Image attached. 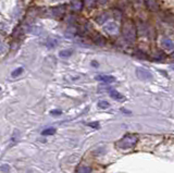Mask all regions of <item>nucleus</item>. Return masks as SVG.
Returning <instances> with one entry per match:
<instances>
[{
    "mask_svg": "<svg viewBox=\"0 0 174 173\" xmlns=\"http://www.w3.org/2000/svg\"><path fill=\"white\" fill-rule=\"evenodd\" d=\"M22 73H23V68H18L16 70H14L13 72H12V74H11V75L13 76V77H16V76L21 75Z\"/></svg>",
    "mask_w": 174,
    "mask_h": 173,
    "instance_id": "nucleus-11",
    "label": "nucleus"
},
{
    "mask_svg": "<svg viewBox=\"0 0 174 173\" xmlns=\"http://www.w3.org/2000/svg\"><path fill=\"white\" fill-rule=\"evenodd\" d=\"M51 114H54V116H57V114H61V111H60V110H53V111H51Z\"/></svg>",
    "mask_w": 174,
    "mask_h": 173,
    "instance_id": "nucleus-15",
    "label": "nucleus"
},
{
    "mask_svg": "<svg viewBox=\"0 0 174 173\" xmlns=\"http://www.w3.org/2000/svg\"><path fill=\"white\" fill-rule=\"evenodd\" d=\"M94 1H95V0H86V5H89V7H92V5H94Z\"/></svg>",
    "mask_w": 174,
    "mask_h": 173,
    "instance_id": "nucleus-14",
    "label": "nucleus"
},
{
    "mask_svg": "<svg viewBox=\"0 0 174 173\" xmlns=\"http://www.w3.org/2000/svg\"><path fill=\"white\" fill-rule=\"evenodd\" d=\"M136 54H137V57H140V59H146V54H144L143 52L139 51V52H137Z\"/></svg>",
    "mask_w": 174,
    "mask_h": 173,
    "instance_id": "nucleus-13",
    "label": "nucleus"
},
{
    "mask_svg": "<svg viewBox=\"0 0 174 173\" xmlns=\"http://www.w3.org/2000/svg\"><path fill=\"white\" fill-rule=\"evenodd\" d=\"M105 30H106V32H108L109 34H111V35H115V34H118V32H119V26H118L115 23H108V24L105 25Z\"/></svg>",
    "mask_w": 174,
    "mask_h": 173,
    "instance_id": "nucleus-3",
    "label": "nucleus"
},
{
    "mask_svg": "<svg viewBox=\"0 0 174 173\" xmlns=\"http://www.w3.org/2000/svg\"><path fill=\"white\" fill-rule=\"evenodd\" d=\"M82 1L81 0H74V1H72V7H73L74 9H81L82 8Z\"/></svg>",
    "mask_w": 174,
    "mask_h": 173,
    "instance_id": "nucleus-10",
    "label": "nucleus"
},
{
    "mask_svg": "<svg viewBox=\"0 0 174 173\" xmlns=\"http://www.w3.org/2000/svg\"><path fill=\"white\" fill-rule=\"evenodd\" d=\"M56 133V130H54L53 127L52 129H47V130H45V131H43V135H52V134H54Z\"/></svg>",
    "mask_w": 174,
    "mask_h": 173,
    "instance_id": "nucleus-12",
    "label": "nucleus"
},
{
    "mask_svg": "<svg viewBox=\"0 0 174 173\" xmlns=\"http://www.w3.org/2000/svg\"><path fill=\"white\" fill-rule=\"evenodd\" d=\"M72 54V51L71 50H61L59 52V56L61 58H69Z\"/></svg>",
    "mask_w": 174,
    "mask_h": 173,
    "instance_id": "nucleus-8",
    "label": "nucleus"
},
{
    "mask_svg": "<svg viewBox=\"0 0 174 173\" xmlns=\"http://www.w3.org/2000/svg\"><path fill=\"white\" fill-rule=\"evenodd\" d=\"M96 80H97V81L103 82V83H112L115 79H114L112 75H103V74H99V75L96 76Z\"/></svg>",
    "mask_w": 174,
    "mask_h": 173,
    "instance_id": "nucleus-5",
    "label": "nucleus"
},
{
    "mask_svg": "<svg viewBox=\"0 0 174 173\" xmlns=\"http://www.w3.org/2000/svg\"><path fill=\"white\" fill-rule=\"evenodd\" d=\"M109 103L108 101H106V100H101V101H99L98 103V107L100 109H107V108H109Z\"/></svg>",
    "mask_w": 174,
    "mask_h": 173,
    "instance_id": "nucleus-9",
    "label": "nucleus"
},
{
    "mask_svg": "<svg viewBox=\"0 0 174 173\" xmlns=\"http://www.w3.org/2000/svg\"><path fill=\"white\" fill-rule=\"evenodd\" d=\"M161 44H162L163 48L166 49V50H174V43L169 37H163Z\"/></svg>",
    "mask_w": 174,
    "mask_h": 173,
    "instance_id": "nucleus-4",
    "label": "nucleus"
},
{
    "mask_svg": "<svg viewBox=\"0 0 174 173\" xmlns=\"http://www.w3.org/2000/svg\"><path fill=\"white\" fill-rule=\"evenodd\" d=\"M110 96H111L113 99L118 100V101H121V100L124 99L123 95L121 94V93L118 92V90H115V89H112V90H110Z\"/></svg>",
    "mask_w": 174,
    "mask_h": 173,
    "instance_id": "nucleus-7",
    "label": "nucleus"
},
{
    "mask_svg": "<svg viewBox=\"0 0 174 173\" xmlns=\"http://www.w3.org/2000/svg\"><path fill=\"white\" fill-rule=\"evenodd\" d=\"M122 34L127 41L133 43L136 39V27L132 21H125L122 26Z\"/></svg>",
    "mask_w": 174,
    "mask_h": 173,
    "instance_id": "nucleus-1",
    "label": "nucleus"
},
{
    "mask_svg": "<svg viewBox=\"0 0 174 173\" xmlns=\"http://www.w3.org/2000/svg\"><path fill=\"white\" fill-rule=\"evenodd\" d=\"M136 75L137 77L140 80H144V81H147V80H151L152 79V74L151 72H149L146 69L143 68H137L136 69Z\"/></svg>",
    "mask_w": 174,
    "mask_h": 173,
    "instance_id": "nucleus-2",
    "label": "nucleus"
},
{
    "mask_svg": "<svg viewBox=\"0 0 174 173\" xmlns=\"http://www.w3.org/2000/svg\"><path fill=\"white\" fill-rule=\"evenodd\" d=\"M172 58H174V52H173V54H172Z\"/></svg>",
    "mask_w": 174,
    "mask_h": 173,
    "instance_id": "nucleus-16",
    "label": "nucleus"
},
{
    "mask_svg": "<svg viewBox=\"0 0 174 173\" xmlns=\"http://www.w3.org/2000/svg\"><path fill=\"white\" fill-rule=\"evenodd\" d=\"M145 5L149 10L151 11H157L159 9V5L156 0H145Z\"/></svg>",
    "mask_w": 174,
    "mask_h": 173,
    "instance_id": "nucleus-6",
    "label": "nucleus"
}]
</instances>
